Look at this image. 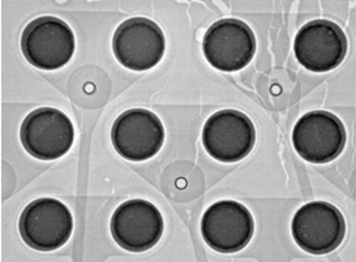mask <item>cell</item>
<instances>
[{"instance_id": "6da1fadb", "label": "cell", "mask_w": 356, "mask_h": 262, "mask_svg": "<svg viewBox=\"0 0 356 262\" xmlns=\"http://www.w3.org/2000/svg\"><path fill=\"white\" fill-rule=\"evenodd\" d=\"M74 34L63 20L43 16L26 25L22 37V50L29 63L44 71L59 69L74 56Z\"/></svg>"}, {"instance_id": "7a4b0ae2", "label": "cell", "mask_w": 356, "mask_h": 262, "mask_svg": "<svg viewBox=\"0 0 356 262\" xmlns=\"http://www.w3.org/2000/svg\"><path fill=\"white\" fill-rule=\"evenodd\" d=\"M22 240L35 251L59 249L70 240L74 218L70 209L59 199L43 197L31 202L19 220Z\"/></svg>"}, {"instance_id": "3957f363", "label": "cell", "mask_w": 356, "mask_h": 262, "mask_svg": "<svg viewBox=\"0 0 356 262\" xmlns=\"http://www.w3.org/2000/svg\"><path fill=\"white\" fill-rule=\"evenodd\" d=\"M293 240L312 254H326L341 245L346 236V222L334 205L325 201L305 204L291 222Z\"/></svg>"}, {"instance_id": "277c9868", "label": "cell", "mask_w": 356, "mask_h": 262, "mask_svg": "<svg viewBox=\"0 0 356 262\" xmlns=\"http://www.w3.org/2000/svg\"><path fill=\"white\" fill-rule=\"evenodd\" d=\"M20 138L25 150L37 159L54 161L63 157L72 147L74 128L63 111L41 107L22 122Z\"/></svg>"}, {"instance_id": "5b68a950", "label": "cell", "mask_w": 356, "mask_h": 262, "mask_svg": "<svg viewBox=\"0 0 356 262\" xmlns=\"http://www.w3.org/2000/svg\"><path fill=\"white\" fill-rule=\"evenodd\" d=\"M118 62L132 71L156 67L166 50V40L157 22L147 17H132L122 22L113 38Z\"/></svg>"}, {"instance_id": "8992f818", "label": "cell", "mask_w": 356, "mask_h": 262, "mask_svg": "<svg viewBox=\"0 0 356 262\" xmlns=\"http://www.w3.org/2000/svg\"><path fill=\"white\" fill-rule=\"evenodd\" d=\"M202 51L216 69L236 72L251 63L256 53V38L245 22L222 19L205 33Z\"/></svg>"}, {"instance_id": "52a82bcc", "label": "cell", "mask_w": 356, "mask_h": 262, "mask_svg": "<svg viewBox=\"0 0 356 262\" xmlns=\"http://www.w3.org/2000/svg\"><path fill=\"white\" fill-rule=\"evenodd\" d=\"M346 140L343 123L327 111L307 113L293 126V147L311 163L323 165L335 159L343 152Z\"/></svg>"}, {"instance_id": "ba28073f", "label": "cell", "mask_w": 356, "mask_h": 262, "mask_svg": "<svg viewBox=\"0 0 356 262\" xmlns=\"http://www.w3.org/2000/svg\"><path fill=\"white\" fill-rule=\"evenodd\" d=\"M256 142L251 119L236 110H222L210 116L202 129V144L210 157L235 163L247 157Z\"/></svg>"}, {"instance_id": "9c48e42d", "label": "cell", "mask_w": 356, "mask_h": 262, "mask_svg": "<svg viewBox=\"0 0 356 262\" xmlns=\"http://www.w3.org/2000/svg\"><path fill=\"white\" fill-rule=\"evenodd\" d=\"M293 53L311 72H329L343 62L347 38L342 28L330 20L307 22L296 34Z\"/></svg>"}, {"instance_id": "30bf717a", "label": "cell", "mask_w": 356, "mask_h": 262, "mask_svg": "<svg viewBox=\"0 0 356 262\" xmlns=\"http://www.w3.org/2000/svg\"><path fill=\"white\" fill-rule=\"evenodd\" d=\"M254 232L251 211L236 201L223 199L210 205L201 220V235L211 249L239 252L248 245Z\"/></svg>"}, {"instance_id": "8fae6325", "label": "cell", "mask_w": 356, "mask_h": 262, "mask_svg": "<svg viewBox=\"0 0 356 262\" xmlns=\"http://www.w3.org/2000/svg\"><path fill=\"white\" fill-rule=\"evenodd\" d=\"M116 153L128 161L141 162L154 157L165 141V128L154 113L132 108L118 116L111 129Z\"/></svg>"}, {"instance_id": "7c38bea8", "label": "cell", "mask_w": 356, "mask_h": 262, "mask_svg": "<svg viewBox=\"0 0 356 262\" xmlns=\"http://www.w3.org/2000/svg\"><path fill=\"white\" fill-rule=\"evenodd\" d=\"M111 235L123 249L145 252L156 247L163 234V218L147 199H129L114 211Z\"/></svg>"}]
</instances>
